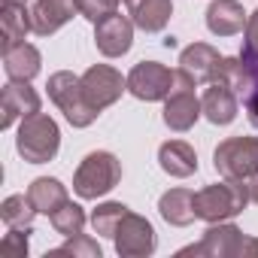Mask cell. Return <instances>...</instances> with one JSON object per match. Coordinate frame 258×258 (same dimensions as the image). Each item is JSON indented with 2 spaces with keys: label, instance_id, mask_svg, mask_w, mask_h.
I'll return each instance as SVG.
<instances>
[{
  "label": "cell",
  "instance_id": "ba28073f",
  "mask_svg": "<svg viewBox=\"0 0 258 258\" xmlns=\"http://www.w3.org/2000/svg\"><path fill=\"white\" fill-rule=\"evenodd\" d=\"M127 88V79H121V73L109 64H94L82 73V91H85V100L100 112L106 106H112L121 91Z\"/></svg>",
  "mask_w": 258,
  "mask_h": 258
},
{
  "label": "cell",
  "instance_id": "f546056e",
  "mask_svg": "<svg viewBox=\"0 0 258 258\" xmlns=\"http://www.w3.org/2000/svg\"><path fill=\"white\" fill-rule=\"evenodd\" d=\"M243 61H258V10L249 16V22H246V37H243V55H240Z\"/></svg>",
  "mask_w": 258,
  "mask_h": 258
},
{
  "label": "cell",
  "instance_id": "1f68e13d",
  "mask_svg": "<svg viewBox=\"0 0 258 258\" xmlns=\"http://www.w3.org/2000/svg\"><path fill=\"white\" fill-rule=\"evenodd\" d=\"M249 201H252V204H258V173L249 179Z\"/></svg>",
  "mask_w": 258,
  "mask_h": 258
},
{
  "label": "cell",
  "instance_id": "9a60e30c",
  "mask_svg": "<svg viewBox=\"0 0 258 258\" xmlns=\"http://www.w3.org/2000/svg\"><path fill=\"white\" fill-rule=\"evenodd\" d=\"M124 7H127L131 22L140 31H146V34L164 31L170 16H173V4H170V0H124Z\"/></svg>",
  "mask_w": 258,
  "mask_h": 258
},
{
  "label": "cell",
  "instance_id": "ac0fdd59",
  "mask_svg": "<svg viewBox=\"0 0 258 258\" xmlns=\"http://www.w3.org/2000/svg\"><path fill=\"white\" fill-rule=\"evenodd\" d=\"M34 31V16L28 13L25 4H4V13H0V49L10 52L13 46L25 43V34Z\"/></svg>",
  "mask_w": 258,
  "mask_h": 258
},
{
  "label": "cell",
  "instance_id": "4dcf8cb0",
  "mask_svg": "<svg viewBox=\"0 0 258 258\" xmlns=\"http://www.w3.org/2000/svg\"><path fill=\"white\" fill-rule=\"evenodd\" d=\"M246 115H249V121L258 127V91H255V94L246 100Z\"/></svg>",
  "mask_w": 258,
  "mask_h": 258
},
{
  "label": "cell",
  "instance_id": "d6a6232c",
  "mask_svg": "<svg viewBox=\"0 0 258 258\" xmlns=\"http://www.w3.org/2000/svg\"><path fill=\"white\" fill-rule=\"evenodd\" d=\"M249 67H252V70H255V79H258V61H252V64H249Z\"/></svg>",
  "mask_w": 258,
  "mask_h": 258
},
{
  "label": "cell",
  "instance_id": "484cf974",
  "mask_svg": "<svg viewBox=\"0 0 258 258\" xmlns=\"http://www.w3.org/2000/svg\"><path fill=\"white\" fill-rule=\"evenodd\" d=\"M131 213L124 204H115V201H109V204H100L94 213H91V225H94V231L97 234H103V237H115V231H118V225H121V219Z\"/></svg>",
  "mask_w": 258,
  "mask_h": 258
},
{
  "label": "cell",
  "instance_id": "cb8c5ba5",
  "mask_svg": "<svg viewBox=\"0 0 258 258\" xmlns=\"http://www.w3.org/2000/svg\"><path fill=\"white\" fill-rule=\"evenodd\" d=\"M34 216H37V207L31 204L28 195H10L0 207V219H4L10 228H22V231H31L34 225Z\"/></svg>",
  "mask_w": 258,
  "mask_h": 258
},
{
  "label": "cell",
  "instance_id": "52a82bcc",
  "mask_svg": "<svg viewBox=\"0 0 258 258\" xmlns=\"http://www.w3.org/2000/svg\"><path fill=\"white\" fill-rule=\"evenodd\" d=\"M185 255H243V258H255L258 255V240L246 237L240 228L234 225H210V231L204 234V240L198 246H185Z\"/></svg>",
  "mask_w": 258,
  "mask_h": 258
},
{
  "label": "cell",
  "instance_id": "7a4b0ae2",
  "mask_svg": "<svg viewBox=\"0 0 258 258\" xmlns=\"http://www.w3.org/2000/svg\"><path fill=\"white\" fill-rule=\"evenodd\" d=\"M58 146H61V131L52 115L46 112H34L28 118H22V127H19V137H16V149L25 161L31 164H46L58 155Z\"/></svg>",
  "mask_w": 258,
  "mask_h": 258
},
{
  "label": "cell",
  "instance_id": "277c9868",
  "mask_svg": "<svg viewBox=\"0 0 258 258\" xmlns=\"http://www.w3.org/2000/svg\"><path fill=\"white\" fill-rule=\"evenodd\" d=\"M49 97L58 103V109L67 115V121L73 127H88L94 118H97V109L85 100V91H82V76H73L70 70H61V73H52L49 76Z\"/></svg>",
  "mask_w": 258,
  "mask_h": 258
},
{
  "label": "cell",
  "instance_id": "44dd1931",
  "mask_svg": "<svg viewBox=\"0 0 258 258\" xmlns=\"http://www.w3.org/2000/svg\"><path fill=\"white\" fill-rule=\"evenodd\" d=\"M158 164H161L164 173L185 179V176H191V173L198 170V155H195V149H191L188 143L170 140V143H164V146L158 149Z\"/></svg>",
  "mask_w": 258,
  "mask_h": 258
},
{
  "label": "cell",
  "instance_id": "e0dca14e",
  "mask_svg": "<svg viewBox=\"0 0 258 258\" xmlns=\"http://www.w3.org/2000/svg\"><path fill=\"white\" fill-rule=\"evenodd\" d=\"M246 13L237 0H213L207 10V28L216 37H234L240 31H246Z\"/></svg>",
  "mask_w": 258,
  "mask_h": 258
},
{
  "label": "cell",
  "instance_id": "ffe728a7",
  "mask_svg": "<svg viewBox=\"0 0 258 258\" xmlns=\"http://www.w3.org/2000/svg\"><path fill=\"white\" fill-rule=\"evenodd\" d=\"M40 64H43V58H40L37 46H31V43H19L10 52H4V70L16 82H31L40 73Z\"/></svg>",
  "mask_w": 258,
  "mask_h": 258
},
{
  "label": "cell",
  "instance_id": "6da1fadb",
  "mask_svg": "<svg viewBox=\"0 0 258 258\" xmlns=\"http://www.w3.org/2000/svg\"><path fill=\"white\" fill-rule=\"evenodd\" d=\"M249 204V179H225L195 191V216L216 225L243 213Z\"/></svg>",
  "mask_w": 258,
  "mask_h": 258
},
{
  "label": "cell",
  "instance_id": "9c48e42d",
  "mask_svg": "<svg viewBox=\"0 0 258 258\" xmlns=\"http://www.w3.org/2000/svg\"><path fill=\"white\" fill-rule=\"evenodd\" d=\"M173 88V70L158 61H140L127 73V91L140 100H167Z\"/></svg>",
  "mask_w": 258,
  "mask_h": 258
},
{
  "label": "cell",
  "instance_id": "5bb4252c",
  "mask_svg": "<svg viewBox=\"0 0 258 258\" xmlns=\"http://www.w3.org/2000/svg\"><path fill=\"white\" fill-rule=\"evenodd\" d=\"M34 112H40V94L28 85V82H10L7 88H4V127H13L19 118H28V115H34Z\"/></svg>",
  "mask_w": 258,
  "mask_h": 258
},
{
  "label": "cell",
  "instance_id": "f1b7e54d",
  "mask_svg": "<svg viewBox=\"0 0 258 258\" xmlns=\"http://www.w3.org/2000/svg\"><path fill=\"white\" fill-rule=\"evenodd\" d=\"M28 255V234L22 228H13L0 243V258H25Z\"/></svg>",
  "mask_w": 258,
  "mask_h": 258
},
{
  "label": "cell",
  "instance_id": "603a6c76",
  "mask_svg": "<svg viewBox=\"0 0 258 258\" xmlns=\"http://www.w3.org/2000/svg\"><path fill=\"white\" fill-rule=\"evenodd\" d=\"M28 198H31V204L37 207V213H46V216H52L58 207H64V204L70 201V198H67V188H64L58 179H52V176L34 179L31 188H28Z\"/></svg>",
  "mask_w": 258,
  "mask_h": 258
},
{
  "label": "cell",
  "instance_id": "8992f818",
  "mask_svg": "<svg viewBox=\"0 0 258 258\" xmlns=\"http://www.w3.org/2000/svg\"><path fill=\"white\" fill-rule=\"evenodd\" d=\"M213 164L225 179H252L258 173V140L255 137H231L216 146Z\"/></svg>",
  "mask_w": 258,
  "mask_h": 258
},
{
  "label": "cell",
  "instance_id": "d6986e66",
  "mask_svg": "<svg viewBox=\"0 0 258 258\" xmlns=\"http://www.w3.org/2000/svg\"><path fill=\"white\" fill-rule=\"evenodd\" d=\"M237 103L240 100H237V94L231 88H225L222 82H210V88L204 91L201 109L213 124H231L237 118Z\"/></svg>",
  "mask_w": 258,
  "mask_h": 258
},
{
  "label": "cell",
  "instance_id": "4fadbf2b",
  "mask_svg": "<svg viewBox=\"0 0 258 258\" xmlns=\"http://www.w3.org/2000/svg\"><path fill=\"white\" fill-rule=\"evenodd\" d=\"M213 82H222L225 88H231V91L237 94V100H243V103L258 91L255 70H252L249 61H243V58H222V64H219Z\"/></svg>",
  "mask_w": 258,
  "mask_h": 258
},
{
  "label": "cell",
  "instance_id": "8fae6325",
  "mask_svg": "<svg viewBox=\"0 0 258 258\" xmlns=\"http://www.w3.org/2000/svg\"><path fill=\"white\" fill-rule=\"evenodd\" d=\"M94 43H97L100 55H106V58L124 55L127 49H131V43H134V22L118 16V13L106 16L103 22L94 25Z\"/></svg>",
  "mask_w": 258,
  "mask_h": 258
},
{
  "label": "cell",
  "instance_id": "7402d4cb",
  "mask_svg": "<svg viewBox=\"0 0 258 258\" xmlns=\"http://www.w3.org/2000/svg\"><path fill=\"white\" fill-rule=\"evenodd\" d=\"M158 210H161L164 222H170L176 228H185V225H191L198 219L195 216V191H188V188H170L167 195H161Z\"/></svg>",
  "mask_w": 258,
  "mask_h": 258
},
{
  "label": "cell",
  "instance_id": "3957f363",
  "mask_svg": "<svg viewBox=\"0 0 258 258\" xmlns=\"http://www.w3.org/2000/svg\"><path fill=\"white\" fill-rule=\"evenodd\" d=\"M121 179V164L112 152H91L82 158L76 176H73V191L85 201H97L109 195Z\"/></svg>",
  "mask_w": 258,
  "mask_h": 258
},
{
  "label": "cell",
  "instance_id": "7c38bea8",
  "mask_svg": "<svg viewBox=\"0 0 258 258\" xmlns=\"http://www.w3.org/2000/svg\"><path fill=\"white\" fill-rule=\"evenodd\" d=\"M79 13V0H37L31 16H34V34L49 37L58 28H64Z\"/></svg>",
  "mask_w": 258,
  "mask_h": 258
},
{
  "label": "cell",
  "instance_id": "5b68a950",
  "mask_svg": "<svg viewBox=\"0 0 258 258\" xmlns=\"http://www.w3.org/2000/svg\"><path fill=\"white\" fill-rule=\"evenodd\" d=\"M195 85L198 82L182 67L173 70V88H170L167 103H164V124L170 131H188V127H195L198 115L204 112L201 100L195 97Z\"/></svg>",
  "mask_w": 258,
  "mask_h": 258
},
{
  "label": "cell",
  "instance_id": "83f0119b",
  "mask_svg": "<svg viewBox=\"0 0 258 258\" xmlns=\"http://www.w3.org/2000/svg\"><path fill=\"white\" fill-rule=\"evenodd\" d=\"M112 13H118V0H79V16H85L94 25Z\"/></svg>",
  "mask_w": 258,
  "mask_h": 258
},
{
  "label": "cell",
  "instance_id": "d4e9b609",
  "mask_svg": "<svg viewBox=\"0 0 258 258\" xmlns=\"http://www.w3.org/2000/svg\"><path fill=\"white\" fill-rule=\"evenodd\" d=\"M49 222H52V228H55L58 234H64V237H76V234H82V228H85V213H82L79 204L67 201L64 207H58V210L49 216Z\"/></svg>",
  "mask_w": 258,
  "mask_h": 258
},
{
  "label": "cell",
  "instance_id": "4316f807",
  "mask_svg": "<svg viewBox=\"0 0 258 258\" xmlns=\"http://www.w3.org/2000/svg\"><path fill=\"white\" fill-rule=\"evenodd\" d=\"M49 255H52V258H55V255H73V258H100V246H97V240H91L88 234H76V237H67V243H64V246H58V249H52Z\"/></svg>",
  "mask_w": 258,
  "mask_h": 258
},
{
  "label": "cell",
  "instance_id": "836d02e7",
  "mask_svg": "<svg viewBox=\"0 0 258 258\" xmlns=\"http://www.w3.org/2000/svg\"><path fill=\"white\" fill-rule=\"evenodd\" d=\"M4 4H28V0H4Z\"/></svg>",
  "mask_w": 258,
  "mask_h": 258
},
{
  "label": "cell",
  "instance_id": "2e32d148",
  "mask_svg": "<svg viewBox=\"0 0 258 258\" xmlns=\"http://www.w3.org/2000/svg\"><path fill=\"white\" fill-rule=\"evenodd\" d=\"M219 64H222L219 52H216L213 46H207V43H191L188 49L179 52V67H182L195 82H213Z\"/></svg>",
  "mask_w": 258,
  "mask_h": 258
},
{
  "label": "cell",
  "instance_id": "30bf717a",
  "mask_svg": "<svg viewBox=\"0 0 258 258\" xmlns=\"http://www.w3.org/2000/svg\"><path fill=\"white\" fill-rule=\"evenodd\" d=\"M112 240H115L118 255H124V258H143V255L155 252V228L137 213H127L121 219Z\"/></svg>",
  "mask_w": 258,
  "mask_h": 258
}]
</instances>
